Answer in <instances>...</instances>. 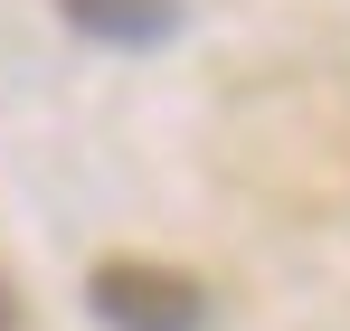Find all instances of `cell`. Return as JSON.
Here are the masks:
<instances>
[{
    "instance_id": "cell-2",
    "label": "cell",
    "mask_w": 350,
    "mask_h": 331,
    "mask_svg": "<svg viewBox=\"0 0 350 331\" xmlns=\"http://www.w3.org/2000/svg\"><path fill=\"white\" fill-rule=\"evenodd\" d=\"M66 29H85L95 48H161L180 29V0H57Z\"/></svg>"
},
{
    "instance_id": "cell-1",
    "label": "cell",
    "mask_w": 350,
    "mask_h": 331,
    "mask_svg": "<svg viewBox=\"0 0 350 331\" xmlns=\"http://www.w3.org/2000/svg\"><path fill=\"white\" fill-rule=\"evenodd\" d=\"M85 303L105 331H208V284L152 256H105L85 275Z\"/></svg>"
},
{
    "instance_id": "cell-3",
    "label": "cell",
    "mask_w": 350,
    "mask_h": 331,
    "mask_svg": "<svg viewBox=\"0 0 350 331\" xmlns=\"http://www.w3.org/2000/svg\"><path fill=\"white\" fill-rule=\"evenodd\" d=\"M10 322H19V303H10V284H0V331H10Z\"/></svg>"
}]
</instances>
